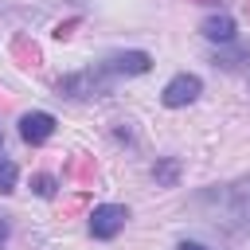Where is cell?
Masks as SVG:
<instances>
[{
    "label": "cell",
    "mask_w": 250,
    "mask_h": 250,
    "mask_svg": "<svg viewBox=\"0 0 250 250\" xmlns=\"http://www.w3.org/2000/svg\"><path fill=\"white\" fill-rule=\"evenodd\" d=\"M125 219H129V211L121 203H102V207L90 211V234L94 238H117L121 227H125Z\"/></svg>",
    "instance_id": "obj_1"
},
{
    "label": "cell",
    "mask_w": 250,
    "mask_h": 250,
    "mask_svg": "<svg viewBox=\"0 0 250 250\" xmlns=\"http://www.w3.org/2000/svg\"><path fill=\"white\" fill-rule=\"evenodd\" d=\"M199 94H203V82H199V74H176V78L164 86L160 102H164L168 109H180V105H191Z\"/></svg>",
    "instance_id": "obj_2"
},
{
    "label": "cell",
    "mask_w": 250,
    "mask_h": 250,
    "mask_svg": "<svg viewBox=\"0 0 250 250\" xmlns=\"http://www.w3.org/2000/svg\"><path fill=\"white\" fill-rule=\"evenodd\" d=\"M51 133H55V117H51L47 109H31V113L20 117V137H23L27 145H43Z\"/></svg>",
    "instance_id": "obj_3"
},
{
    "label": "cell",
    "mask_w": 250,
    "mask_h": 250,
    "mask_svg": "<svg viewBox=\"0 0 250 250\" xmlns=\"http://www.w3.org/2000/svg\"><path fill=\"white\" fill-rule=\"evenodd\" d=\"M148 66H152V59L145 51H121L102 62V74H145Z\"/></svg>",
    "instance_id": "obj_4"
},
{
    "label": "cell",
    "mask_w": 250,
    "mask_h": 250,
    "mask_svg": "<svg viewBox=\"0 0 250 250\" xmlns=\"http://www.w3.org/2000/svg\"><path fill=\"white\" fill-rule=\"evenodd\" d=\"M211 43H230L234 39V20L223 12V16H211V20H203V27H199Z\"/></svg>",
    "instance_id": "obj_5"
},
{
    "label": "cell",
    "mask_w": 250,
    "mask_h": 250,
    "mask_svg": "<svg viewBox=\"0 0 250 250\" xmlns=\"http://www.w3.org/2000/svg\"><path fill=\"white\" fill-rule=\"evenodd\" d=\"M152 176H156V184L172 188V184H176V176H180V160H172V156H168V160H160V164L152 168Z\"/></svg>",
    "instance_id": "obj_6"
},
{
    "label": "cell",
    "mask_w": 250,
    "mask_h": 250,
    "mask_svg": "<svg viewBox=\"0 0 250 250\" xmlns=\"http://www.w3.org/2000/svg\"><path fill=\"white\" fill-rule=\"evenodd\" d=\"M16 164L8 160V156H0V195H8V191H16Z\"/></svg>",
    "instance_id": "obj_7"
},
{
    "label": "cell",
    "mask_w": 250,
    "mask_h": 250,
    "mask_svg": "<svg viewBox=\"0 0 250 250\" xmlns=\"http://www.w3.org/2000/svg\"><path fill=\"white\" fill-rule=\"evenodd\" d=\"M31 188H35V195H43V199H51V195L59 191L55 176H35V180H31Z\"/></svg>",
    "instance_id": "obj_8"
},
{
    "label": "cell",
    "mask_w": 250,
    "mask_h": 250,
    "mask_svg": "<svg viewBox=\"0 0 250 250\" xmlns=\"http://www.w3.org/2000/svg\"><path fill=\"white\" fill-rule=\"evenodd\" d=\"M8 234H12V227H8V219H4V215H0V246H4V242H8Z\"/></svg>",
    "instance_id": "obj_9"
},
{
    "label": "cell",
    "mask_w": 250,
    "mask_h": 250,
    "mask_svg": "<svg viewBox=\"0 0 250 250\" xmlns=\"http://www.w3.org/2000/svg\"><path fill=\"white\" fill-rule=\"evenodd\" d=\"M176 250H207V246H199V242H180Z\"/></svg>",
    "instance_id": "obj_10"
},
{
    "label": "cell",
    "mask_w": 250,
    "mask_h": 250,
    "mask_svg": "<svg viewBox=\"0 0 250 250\" xmlns=\"http://www.w3.org/2000/svg\"><path fill=\"white\" fill-rule=\"evenodd\" d=\"M0 141H4V133H0Z\"/></svg>",
    "instance_id": "obj_11"
}]
</instances>
